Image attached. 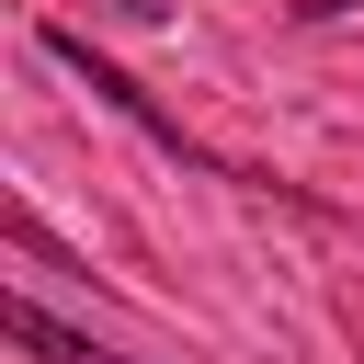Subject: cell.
<instances>
[{
    "label": "cell",
    "instance_id": "2",
    "mask_svg": "<svg viewBox=\"0 0 364 364\" xmlns=\"http://www.w3.org/2000/svg\"><path fill=\"white\" fill-rule=\"evenodd\" d=\"M11 341H23L34 364H136V353H114V341H91V330H68V318H46L34 296H11Z\"/></svg>",
    "mask_w": 364,
    "mask_h": 364
},
{
    "label": "cell",
    "instance_id": "3",
    "mask_svg": "<svg viewBox=\"0 0 364 364\" xmlns=\"http://www.w3.org/2000/svg\"><path fill=\"white\" fill-rule=\"evenodd\" d=\"M341 11H364V0H296V23H341Z\"/></svg>",
    "mask_w": 364,
    "mask_h": 364
},
{
    "label": "cell",
    "instance_id": "1",
    "mask_svg": "<svg viewBox=\"0 0 364 364\" xmlns=\"http://www.w3.org/2000/svg\"><path fill=\"white\" fill-rule=\"evenodd\" d=\"M34 46H46L57 68H80V80H91V102H114V114H125V125H136L148 148H171L182 171H205V182H239V193H284V205H307L296 182H262V171H239V159H216V148H205V136H193L182 114H159V102H148V91H136V80H125V68H114V57L91 46V34H68V23H46ZM307 216H318V205H307Z\"/></svg>",
    "mask_w": 364,
    "mask_h": 364
}]
</instances>
